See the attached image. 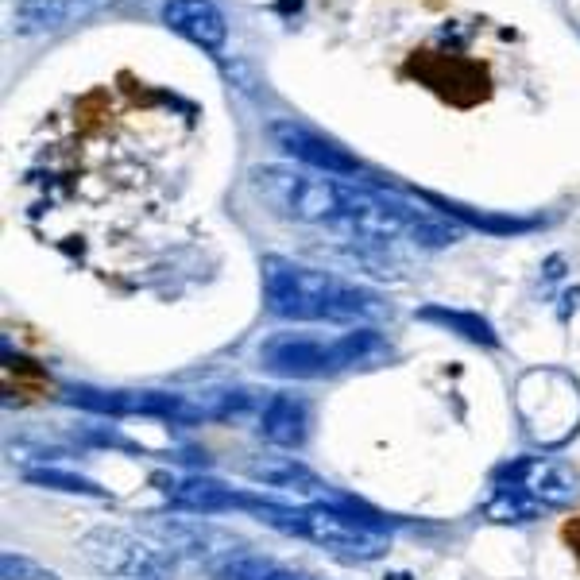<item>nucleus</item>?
Returning a JSON list of instances; mask_svg holds the SVG:
<instances>
[{
  "label": "nucleus",
  "instance_id": "1",
  "mask_svg": "<svg viewBox=\"0 0 580 580\" xmlns=\"http://www.w3.org/2000/svg\"><path fill=\"white\" fill-rule=\"evenodd\" d=\"M248 186L275 217L294 225L333 229L348 244H364V248L414 240L418 225L430 217L426 209L383 186L321 174L310 167H290V163H256L248 171Z\"/></svg>",
  "mask_w": 580,
  "mask_h": 580
},
{
  "label": "nucleus",
  "instance_id": "2",
  "mask_svg": "<svg viewBox=\"0 0 580 580\" xmlns=\"http://www.w3.org/2000/svg\"><path fill=\"white\" fill-rule=\"evenodd\" d=\"M260 279L263 310L294 325H368L391 310L379 290L287 256H263Z\"/></svg>",
  "mask_w": 580,
  "mask_h": 580
},
{
  "label": "nucleus",
  "instance_id": "3",
  "mask_svg": "<svg viewBox=\"0 0 580 580\" xmlns=\"http://www.w3.org/2000/svg\"><path fill=\"white\" fill-rule=\"evenodd\" d=\"M395 360V345L376 325L348 333H275L260 345V368L279 379H333L348 372H376Z\"/></svg>",
  "mask_w": 580,
  "mask_h": 580
},
{
  "label": "nucleus",
  "instance_id": "4",
  "mask_svg": "<svg viewBox=\"0 0 580 580\" xmlns=\"http://www.w3.org/2000/svg\"><path fill=\"white\" fill-rule=\"evenodd\" d=\"M244 515L260 519L263 526L302 538L318 550L333 553L341 561H376L387 553V538L368 519L356 515L352 499L337 503H287V499H271V495L248 492L244 499Z\"/></svg>",
  "mask_w": 580,
  "mask_h": 580
},
{
  "label": "nucleus",
  "instance_id": "5",
  "mask_svg": "<svg viewBox=\"0 0 580 580\" xmlns=\"http://www.w3.org/2000/svg\"><path fill=\"white\" fill-rule=\"evenodd\" d=\"M78 557L113 580H171L178 553L124 526H89L78 538Z\"/></svg>",
  "mask_w": 580,
  "mask_h": 580
},
{
  "label": "nucleus",
  "instance_id": "6",
  "mask_svg": "<svg viewBox=\"0 0 580 580\" xmlns=\"http://www.w3.org/2000/svg\"><path fill=\"white\" fill-rule=\"evenodd\" d=\"M495 484L503 488H522L542 507H573L580 499V476L561 461L550 457H519L495 472Z\"/></svg>",
  "mask_w": 580,
  "mask_h": 580
},
{
  "label": "nucleus",
  "instance_id": "7",
  "mask_svg": "<svg viewBox=\"0 0 580 580\" xmlns=\"http://www.w3.org/2000/svg\"><path fill=\"white\" fill-rule=\"evenodd\" d=\"M244 476H248L256 488L294 495V503H337V499H341V495L329 492V484L321 480L310 464H302L298 457H287V453H279V449L260 453V457H248V461H244Z\"/></svg>",
  "mask_w": 580,
  "mask_h": 580
},
{
  "label": "nucleus",
  "instance_id": "8",
  "mask_svg": "<svg viewBox=\"0 0 580 580\" xmlns=\"http://www.w3.org/2000/svg\"><path fill=\"white\" fill-rule=\"evenodd\" d=\"M267 136L275 140V147H283L294 163L310 167V171H321V174H337V178H348V174H360V163L356 155H348L345 147H337L333 140L318 136L314 128L298 124V120H271L267 124Z\"/></svg>",
  "mask_w": 580,
  "mask_h": 580
},
{
  "label": "nucleus",
  "instance_id": "9",
  "mask_svg": "<svg viewBox=\"0 0 580 580\" xmlns=\"http://www.w3.org/2000/svg\"><path fill=\"white\" fill-rule=\"evenodd\" d=\"M310 403L294 391H271L260 399V414H256V434L263 445L279 449V453H298L310 441Z\"/></svg>",
  "mask_w": 580,
  "mask_h": 580
},
{
  "label": "nucleus",
  "instance_id": "10",
  "mask_svg": "<svg viewBox=\"0 0 580 580\" xmlns=\"http://www.w3.org/2000/svg\"><path fill=\"white\" fill-rule=\"evenodd\" d=\"M159 16L167 28L178 31L182 39H190L194 47H202L209 55H217L229 39V24L213 0H163Z\"/></svg>",
  "mask_w": 580,
  "mask_h": 580
},
{
  "label": "nucleus",
  "instance_id": "11",
  "mask_svg": "<svg viewBox=\"0 0 580 580\" xmlns=\"http://www.w3.org/2000/svg\"><path fill=\"white\" fill-rule=\"evenodd\" d=\"M163 495L174 511H190V515H225V511H244L248 492H236L221 480L209 476H174V480H159Z\"/></svg>",
  "mask_w": 580,
  "mask_h": 580
},
{
  "label": "nucleus",
  "instance_id": "12",
  "mask_svg": "<svg viewBox=\"0 0 580 580\" xmlns=\"http://www.w3.org/2000/svg\"><path fill=\"white\" fill-rule=\"evenodd\" d=\"M74 16H82L78 0H20L12 12V24L20 35H47L66 28Z\"/></svg>",
  "mask_w": 580,
  "mask_h": 580
},
{
  "label": "nucleus",
  "instance_id": "13",
  "mask_svg": "<svg viewBox=\"0 0 580 580\" xmlns=\"http://www.w3.org/2000/svg\"><path fill=\"white\" fill-rule=\"evenodd\" d=\"M414 318L430 321V325H441V329L457 333V337H464V341H472V345H484V348L499 345V333L492 329V321L480 318V314H468V310H449V306H422Z\"/></svg>",
  "mask_w": 580,
  "mask_h": 580
},
{
  "label": "nucleus",
  "instance_id": "14",
  "mask_svg": "<svg viewBox=\"0 0 580 580\" xmlns=\"http://www.w3.org/2000/svg\"><path fill=\"white\" fill-rule=\"evenodd\" d=\"M24 480L31 488H47V492L62 495H86V499H109V488H101L97 480L78 476V472H66L55 464H39V468H24Z\"/></svg>",
  "mask_w": 580,
  "mask_h": 580
},
{
  "label": "nucleus",
  "instance_id": "15",
  "mask_svg": "<svg viewBox=\"0 0 580 580\" xmlns=\"http://www.w3.org/2000/svg\"><path fill=\"white\" fill-rule=\"evenodd\" d=\"M484 515L492 522H534L542 515V503H534L522 488H503V484H495L492 499L484 503Z\"/></svg>",
  "mask_w": 580,
  "mask_h": 580
},
{
  "label": "nucleus",
  "instance_id": "16",
  "mask_svg": "<svg viewBox=\"0 0 580 580\" xmlns=\"http://www.w3.org/2000/svg\"><path fill=\"white\" fill-rule=\"evenodd\" d=\"M430 202L441 205L445 209V217H457V221H464V225H480V229L488 232H519V229H530V221H507V217H488V213H472L468 205H457V202H445V198H434L430 194Z\"/></svg>",
  "mask_w": 580,
  "mask_h": 580
},
{
  "label": "nucleus",
  "instance_id": "17",
  "mask_svg": "<svg viewBox=\"0 0 580 580\" xmlns=\"http://www.w3.org/2000/svg\"><path fill=\"white\" fill-rule=\"evenodd\" d=\"M0 577L4 580H62L55 569H47V565H39L35 557L16 553V550H4V557H0Z\"/></svg>",
  "mask_w": 580,
  "mask_h": 580
}]
</instances>
